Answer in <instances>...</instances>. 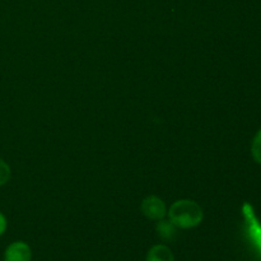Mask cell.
I'll return each instance as SVG.
<instances>
[{"label":"cell","mask_w":261,"mask_h":261,"mask_svg":"<svg viewBox=\"0 0 261 261\" xmlns=\"http://www.w3.org/2000/svg\"><path fill=\"white\" fill-rule=\"evenodd\" d=\"M157 232L158 236L165 241H173L177 236V227L171 221H165L161 219L157 223Z\"/></svg>","instance_id":"cell-6"},{"label":"cell","mask_w":261,"mask_h":261,"mask_svg":"<svg viewBox=\"0 0 261 261\" xmlns=\"http://www.w3.org/2000/svg\"><path fill=\"white\" fill-rule=\"evenodd\" d=\"M244 216L245 219H246L250 237H251L254 244L256 245V247L261 252V224L250 204H245L244 205Z\"/></svg>","instance_id":"cell-3"},{"label":"cell","mask_w":261,"mask_h":261,"mask_svg":"<svg viewBox=\"0 0 261 261\" xmlns=\"http://www.w3.org/2000/svg\"><path fill=\"white\" fill-rule=\"evenodd\" d=\"M140 209H142L143 214L152 221H161L165 218L166 213H167L163 200L154 195L145 198L140 205Z\"/></svg>","instance_id":"cell-2"},{"label":"cell","mask_w":261,"mask_h":261,"mask_svg":"<svg viewBox=\"0 0 261 261\" xmlns=\"http://www.w3.org/2000/svg\"><path fill=\"white\" fill-rule=\"evenodd\" d=\"M251 154H252V158L255 160V162L261 165V130L257 132V134L255 135L254 140H252Z\"/></svg>","instance_id":"cell-7"},{"label":"cell","mask_w":261,"mask_h":261,"mask_svg":"<svg viewBox=\"0 0 261 261\" xmlns=\"http://www.w3.org/2000/svg\"><path fill=\"white\" fill-rule=\"evenodd\" d=\"M147 261H175L172 251L166 245H155L148 251Z\"/></svg>","instance_id":"cell-5"},{"label":"cell","mask_w":261,"mask_h":261,"mask_svg":"<svg viewBox=\"0 0 261 261\" xmlns=\"http://www.w3.org/2000/svg\"><path fill=\"white\" fill-rule=\"evenodd\" d=\"M7 229V219H5L4 214L0 213V236H3Z\"/></svg>","instance_id":"cell-9"},{"label":"cell","mask_w":261,"mask_h":261,"mask_svg":"<svg viewBox=\"0 0 261 261\" xmlns=\"http://www.w3.org/2000/svg\"><path fill=\"white\" fill-rule=\"evenodd\" d=\"M32 251L25 242L17 241L10 244L4 252V261H31Z\"/></svg>","instance_id":"cell-4"},{"label":"cell","mask_w":261,"mask_h":261,"mask_svg":"<svg viewBox=\"0 0 261 261\" xmlns=\"http://www.w3.org/2000/svg\"><path fill=\"white\" fill-rule=\"evenodd\" d=\"M10 178V167L5 161L0 158V186L5 185Z\"/></svg>","instance_id":"cell-8"},{"label":"cell","mask_w":261,"mask_h":261,"mask_svg":"<svg viewBox=\"0 0 261 261\" xmlns=\"http://www.w3.org/2000/svg\"><path fill=\"white\" fill-rule=\"evenodd\" d=\"M170 221L175 224L177 228L188 229L196 227L203 221V209L196 201L184 199L177 200L171 205L168 211Z\"/></svg>","instance_id":"cell-1"}]
</instances>
